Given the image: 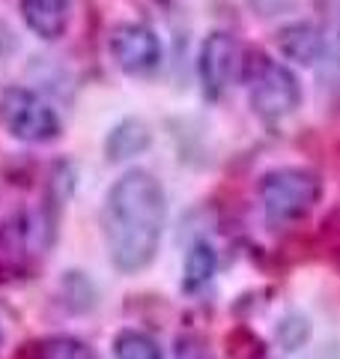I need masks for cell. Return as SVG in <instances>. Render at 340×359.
Here are the masks:
<instances>
[{
	"mask_svg": "<svg viewBox=\"0 0 340 359\" xmlns=\"http://www.w3.org/2000/svg\"><path fill=\"white\" fill-rule=\"evenodd\" d=\"M167 216L162 183L150 171L122 174L105 198V243L120 273H141L158 252Z\"/></svg>",
	"mask_w": 340,
	"mask_h": 359,
	"instance_id": "cell-1",
	"label": "cell"
},
{
	"mask_svg": "<svg viewBox=\"0 0 340 359\" xmlns=\"http://www.w3.org/2000/svg\"><path fill=\"white\" fill-rule=\"evenodd\" d=\"M320 192V177L304 168H275L260 180V201L269 224H290L308 216Z\"/></svg>",
	"mask_w": 340,
	"mask_h": 359,
	"instance_id": "cell-2",
	"label": "cell"
},
{
	"mask_svg": "<svg viewBox=\"0 0 340 359\" xmlns=\"http://www.w3.org/2000/svg\"><path fill=\"white\" fill-rule=\"evenodd\" d=\"M0 123L18 141L45 144L60 135V117L54 108L24 87H9L0 96Z\"/></svg>",
	"mask_w": 340,
	"mask_h": 359,
	"instance_id": "cell-3",
	"label": "cell"
},
{
	"mask_svg": "<svg viewBox=\"0 0 340 359\" xmlns=\"http://www.w3.org/2000/svg\"><path fill=\"white\" fill-rule=\"evenodd\" d=\"M302 90L299 81L287 66L263 63L260 72L251 78V108L263 120H281L299 108Z\"/></svg>",
	"mask_w": 340,
	"mask_h": 359,
	"instance_id": "cell-4",
	"label": "cell"
},
{
	"mask_svg": "<svg viewBox=\"0 0 340 359\" xmlns=\"http://www.w3.org/2000/svg\"><path fill=\"white\" fill-rule=\"evenodd\" d=\"M111 57L129 75H143L162 60V42L143 25H120L111 30Z\"/></svg>",
	"mask_w": 340,
	"mask_h": 359,
	"instance_id": "cell-5",
	"label": "cell"
},
{
	"mask_svg": "<svg viewBox=\"0 0 340 359\" xmlns=\"http://www.w3.org/2000/svg\"><path fill=\"white\" fill-rule=\"evenodd\" d=\"M239 42L230 33H212L200 48V81L209 96H221L239 69Z\"/></svg>",
	"mask_w": 340,
	"mask_h": 359,
	"instance_id": "cell-6",
	"label": "cell"
},
{
	"mask_svg": "<svg viewBox=\"0 0 340 359\" xmlns=\"http://www.w3.org/2000/svg\"><path fill=\"white\" fill-rule=\"evenodd\" d=\"M33 222L27 216H13L0 224V273H24L30 266L33 249Z\"/></svg>",
	"mask_w": 340,
	"mask_h": 359,
	"instance_id": "cell-7",
	"label": "cell"
},
{
	"mask_svg": "<svg viewBox=\"0 0 340 359\" xmlns=\"http://www.w3.org/2000/svg\"><path fill=\"white\" fill-rule=\"evenodd\" d=\"M21 15L39 39H60L72 18L69 0H21Z\"/></svg>",
	"mask_w": 340,
	"mask_h": 359,
	"instance_id": "cell-8",
	"label": "cell"
},
{
	"mask_svg": "<svg viewBox=\"0 0 340 359\" xmlns=\"http://www.w3.org/2000/svg\"><path fill=\"white\" fill-rule=\"evenodd\" d=\"M278 48L283 57L296 60L302 66H313L325 54V36L323 30L311 21H296V25L281 27L278 33Z\"/></svg>",
	"mask_w": 340,
	"mask_h": 359,
	"instance_id": "cell-9",
	"label": "cell"
},
{
	"mask_svg": "<svg viewBox=\"0 0 340 359\" xmlns=\"http://www.w3.org/2000/svg\"><path fill=\"white\" fill-rule=\"evenodd\" d=\"M108 156L111 159H126V156H138L150 147V129L141 120H122L117 129L108 135Z\"/></svg>",
	"mask_w": 340,
	"mask_h": 359,
	"instance_id": "cell-10",
	"label": "cell"
},
{
	"mask_svg": "<svg viewBox=\"0 0 340 359\" xmlns=\"http://www.w3.org/2000/svg\"><path fill=\"white\" fill-rule=\"evenodd\" d=\"M215 276V249L209 243H194L185 257V278L183 285L188 290H197Z\"/></svg>",
	"mask_w": 340,
	"mask_h": 359,
	"instance_id": "cell-11",
	"label": "cell"
},
{
	"mask_svg": "<svg viewBox=\"0 0 340 359\" xmlns=\"http://www.w3.org/2000/svg\"><path fill=\"white\" fill-rule=\"evenodd\" d=\"M113 356L117 359H162V347H158L153 335L138 332V330H126L113 341Z\"/></svg>",
	"mask_w": 340,
	"mask_h": 359,
	"instance_id": "cell-12",
	"label": "cell"
},
{
	"mask_svg": "<svg viewBox=\"0 0 340 359\" xmlns=\"http://www.w3.org/2000/svg\"><path fill=\"white\" fill-rule=\"evenodd\" d=\"M36 359H96L93 347L84 344L72 335H57V339H45L36 347Z\"/></svg>",
	"mask_w": 340,
	"mask_h": 359,
	"instance_id": "cell-13",
	"label": "cell"
},
{
	"mask_svg": "<svg viewBox=\"0 0 340 359\" xmlns=\"http://www.w3.org/2000/svg\"><path fill=\"white\" fill-rule=\"evenodd\" d=\"M251 9L257 15L263 18H271V15H281V13H290L292 6H296V0H248Z\"/></svg>",
	"mask_w": 340,
	"mask_h": 359,
	"instance_id": "cell-14",
	"label": "cell"
},
{
	"mask_svg": "<svg viewBox=\"0 0 340 359\" xmlns=\"http://www.w3.org/2000/svg\"><path fill=\"white\" fill-rule=\"evenodd\" d=\"M176 359H206V351L194 339H183L176 347Z\"/></svg>",
	"mask_w": 340,
	"mask_h": 359,
	"instance_id": "cell-15",
	"label": "cell"
},
{
	"mask_svg": "<svg viewBox=\"0 0 340 359\" xmlns=\"http://www.w3.org/2000/svg\"><path fill=\"white\" fill-rule=\"evenodd\" d=\"M0 347H3V330H0Z\"/></svg>",
	"mask_w": 340,
	"mask_h": 359,
	"instance_id": "cell-16",
	"label": "cell"
}]
</instances>
